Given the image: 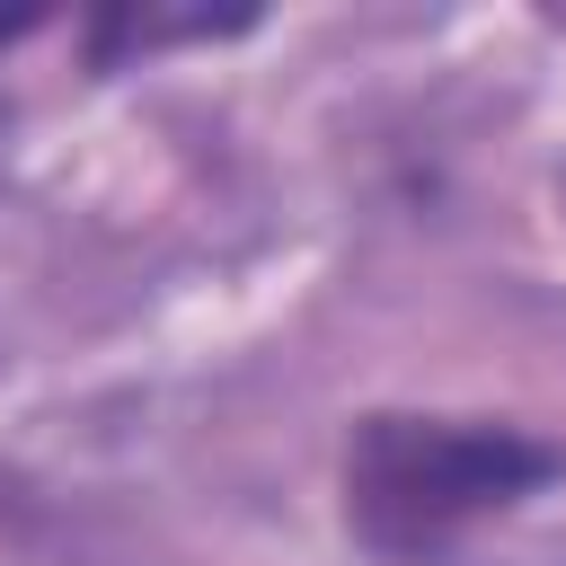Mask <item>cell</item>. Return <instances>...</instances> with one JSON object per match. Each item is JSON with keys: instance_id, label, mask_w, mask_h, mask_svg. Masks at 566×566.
<instances>
[{"instance_id": "1", "label": "cell", "mask_w": 566, "mask_h": 566, "mask_svg": "<svg viewBox=\"0 0 566 566\" xmlns=\"http://www.w3.org/2000/svg\"><path fill=\"white\" fill-rule=\"evenodd\" d=\"M566 469L557 442L486 416H363L345 433V522L380 566H433L469 522L539 495Z\"/></svg>"}, {"instance_id": "2", "label": "cell", "mask_w": 566, "mask_h": 566, "mask_svg": "<svg viewBox=\"0 0 566 566\" xmlns=\"http://www.w3.org/2000/svg\"><path fill=\"white\" fill-rule=\"evenodd\" d=\"M248 18L256 9H106L88 27V53H97V71H115L124 53H159L177 35H239Z\"/></svg>"}, {"instance_id": "3", "label": "cell", "mask_w": 566, "mask_h": 566, "mask_svg": "<svg viewBox=\"0 0 566 566\" xmlns=\"http://www.w3.org/2000/svg\"><path fill=\"white\" fill-rule=\"evenodd\" d=\"M27 27H44V9H0V44H9V35H27Z\"/></svg>"}]
</instances>
